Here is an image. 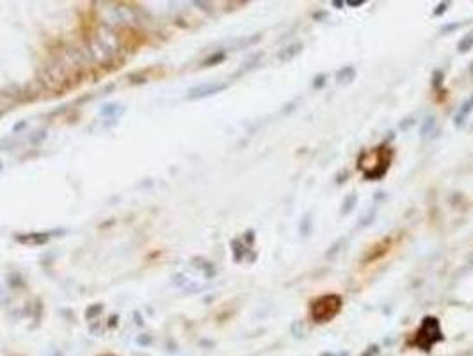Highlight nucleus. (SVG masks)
<instances>
[{
	"label": "nucleus",
	"mask_w": 473,
	"mask_h": 356,
	"mask_svg": "<svg viewBox=\"0 0 473 356\" xmlns=\"http://www.w3.org/2000/svg\"><path fill=\"white\" fill-rule=\"evenodd\" d=\"M342 306V297L335 296V294H325L320 296L318 299H315L311 303V317H313L317 323H327L331 321Z\"/></svg>",
	"instance_id": "nucleus-2"
},
{
	"label": "nucleus",
	"mask_w": 473,
	"mask_h": 356,
	"mask_svg": "<svg viewBox=\"0 0 473 356\" xmlns=\"http://www.w3.org/2000/svg\"><path fill=\"white\" fill-rule=\"evenodd\" d=\"M363 0H356V2H347V6H361Z\"/></svg>",
	"instance_id": "nucleus-6"
},
{
	"label": "nucleus",
	"mask_w": 473,
	"mask_h": 356,
	"mask_svg": "<svg viewBox=\"0 0 473 356\" xmlns=\"http://www.w3.org/2000/svg\"><path fill=\"white\" fill-rule=\"evenodd\" d=\"M471 47H473V34H468L464 39L459 41V50H461V52H468Z\"/></svg>",
	"instance_id": "nucleus-4"
},
{
	"label": "nucleus",
	"mask_w": 473,
	"mask_h": 356,
	"mask_svg": "<svg viewBox=\"0 0 473 356\" xmlns=\"http://www.w3.org/2000/svg\"><path fill=\"white\" fill-rule=\"evenodd\" d=\"M443 11H447V4H441L440 9H436V11H434V15H441Z\"/></svg>",
	"instance_id": "nucleus-5"
},
{
	"label": "nucleus",
	"mask_w": 473,
	"mask_h": 356,
	"mask_svg": "<svg viewBox=\"0 0 473 356\" xmlns=\"http://www.w3.org/2000/svg\"><path fill=\"white\" fill-rule=\"evenodd\" d=\"M390 152H386V148H375L370 150V152L363 153L361 159L358 160V167L363 171L368 180H377L386 173V169L390 167V160L392 157L388 155Z\"/></svg>",
	"instance_id": "nucleus-1"
},
{
	"label": "nucleus",
	"mask_w": 473,
	"mask_h": 356,
	"mask_svg": "<svg viewBox=\"0 0 473 356\" xmlns=\"http://www.w3.org/2000/svg\"><path fill=\"white\" fill-rule=\"evenodd\" d=\"M473 111V97H469L468 100L462 104V107L459 109V112H457V116H455V125L457 126H462L464 125V121H466V118L469 116V112Z\"/></svg>",
	"instance_id": "nucleus-3"
}]
</instances>
